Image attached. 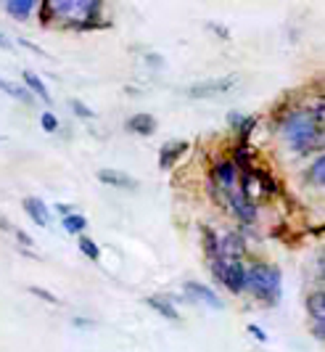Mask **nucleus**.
Segmentation results:
<instances>
[{"label":"nucleus","instance_id":"1","mask_svg":"<svg viewBox=\"0 0 325 352\" xmlns=\"http://www.w3.org/2000/svg\"><path fill=\"white\" fill-rule=\"evenodd\" d=\"M243 289L252 292L254 297L275 305V302L280 300V270L265 263L252 265L243 273Z\"/></svg>","mask_w":325,"mask_h":352},{"label":"nucleus","instance_id":"2","mask_svg":"<svg viewBox=\"0 0 325 352\" xmlns=\"http://www.w3.org/2000/svg\"><path fill=\"white\" fill-rule=\"evenodd\" d=\"M283 133H286V138H289L299 151H307L315 146V151L320 148V143H323V135H320V130L315 127L312 122V117H309L307 111H296V114H291L286 124H283Z\"/></svg>","mask_w":325,"mask_h":352},{"label":"nucleus","instance_id":"3","mask_svg":"<svg viewBox=\"0 0 325 352\" xmlns=\"http://www.w3.org/2000/svg\"><path fill=\"white\" fill-rule=\"evenodd\" d=\"M212 270H215L217 281L225 283L230 292H243V273H246V267L241 263H222V260H215V263H212Z\"/></svg>","mask_w":325,"mask_h":352},{"label":"nucleus","instance_id":"4","mask_svg":"<svg viewBox=\"0 0 325 352\" xmlns=\"http://www.w3.org/2000/svg\"><path fill=\"white\" fill-rule=\"evenodd\" d=\"M246 254V241L241 233H225L219 239V260L222 263H238Z\"/></svg>","mask_w":325,"mask_h":352},{"label":"nucleus","instance_id":"5","mask_svg":"<svg viewBox=\"0 0 325 352\" xmlns=\"http://www.w3.org/2000/svg\"><path fill=\"white\" fill-rule=\"evenodd\" d=\"M235 85V77H222V80H209V82H196L188 88L191 98H209V96H219L228 93Z\"/></svg>","mask_w":325,"mask_h":352},{"label":"nucleus","instance_id":"6","mask_svg":"<svg viewBox=\"0 0 325 352\" xmlns=\"http://www.w3.org/2000/svg\"><path fill=\"white\" fill-rule=\"evenodd\" d=\"M228 204L233 207L235 214H238L243 223H254V220H256V207H254V201L243 194V191L230 188V191H228Z\"/></svg>","mask_w":325,"mask_h":352},{"label":"nucleus","instance_id":"7","mask_svg":"<svg viewBox=\"0 0 325 352\" xmlns=\"http://www.w3.org/2000/svg\"><path fill=\"white\" fill-rule=\"evenodd\" d=\"M98 180L106 183V186H114V188H127V191L138 188V180L119 173V170H98Z\"/></svg>","mask_w":325,"mask_h":352},{"label":"nucleus","instance_id":"8","mask_svg":"<svg viewBox=\"0 0 325 352\" xmlns=\"http://www.w3.org/2000/svg\"><path fill=\"white\" fill-rule=\"evenodd\" d=\"M188 294H193L196 300H201V302H206V305H212L215 310H219L222 307V300L217 297L215 292L209 289V286H204V283H199V281H185V286H182Z\"/></svg>","mask_w":325,"mask_h":352},{"label":"nucleus","instance_id":"9","mask_svg":"<svg viewBox=\"0 0 325 352\" xmlns=\"http://www.w3.org/2000/svg\"><path fill=\"white\" fill-rule=\"evenodd\" d=\"M127 130L130 133H138V135H154L156 133V120L151 114L141 111V114H135V117L127 120Z\"/></svg>","mask_w":325,"mask_h":352},{"label":"nucleus","instance_id":"10","mask_svg":"<svg viewBox=\"0 0 325 352\" xmlns=\"http://www.w3.org/2000/svg\"><path fill=\"white\" fill-rule=\"evenodd\" d=\"M185 148H188V143L185 141L167 143V146L162 148V154H159V167H162V170H169V167H172L182 154H185Z\"/></svg>","mask_w":325,"mask_h":352},{"label":"nucleus","instance_id":"11","mask_svg":"<svg viewBox=\"0 0 325 352\" xmlns=\"http://www.w3.org/2000/svg\"><path fill=\"white\" fill-rule=\"evenodd\" d=\"M148 307H154L159 316H164L167 320H180V313H178V307L172 305L169 297H148Z\"/></svg>","mask_w":325,"mask_h":352},{"label":"nucleus","instance_id":"12","mask_svg":"<svg viewBox=\"0 0 325 352\" xmlns=\"http://www.w3.org/2000/svg\"><path fill=\"white\" fill-rule=\"evenodd\" d=\"M24 210H27V214L35 220L37 226H48V210H45V204L37 196H27L24 199Z\"/></svg>","mask_w":325,"mask_h":352},{"label":"nucleus","instance_id":"13","mask_svg":"<svg viewBox=\"0 0 325 352\" xmlns=\"http://www.w3.org/2000/svg\"><path fill=\"white\" fill-rule=\"evenodd\" d=\"M215 177L230 191V188H235V177H238V173H235V164L233 162H219L215 167Z\"/></svg>","mask_w":325,"mask_h":352},{"label":"nucleus","instance_id":"14","mask_svg":"<svg viewBox=\"0 0 325 352\" xmlns=\"http://www.w3.org/2000/svg\"><path fill=\"white\" fill-rule=\"evenodd\" d=\"M24 82H27V88L32 90L35 96H40L45 104H51V93H48V88L43 85V80L37 77L35 72H24Z\"/></svg>","mask_w":325,"mask_h":352},{"label":"nucleus","instance_id":"15","mask_svg":"<svg viewBox=\"0 0 325 352\" xmlns=\"http://www.w3.org/2000/svg\"><path fill=\"white\" fill-rule=\"evenodd\" d=\"M307 307H309V316L315 318V323H323L325 320V294L323 292L312 294V297L307 300Z\"/></svg>","mask_w":325,"mask_h":352},{"label":"nucleus","instance_id":"16","mask_svg":"<svg viewBox=\"0 0 325 352\" xmlns=\"http://www.w3.org/2000/svg\"><path fill=\"white\" fill-rule=\"evenodd\" d=\"M204 252H206V257L212 263L219 260V239H217V233L212 228H204Z\"/></svg>","mask_w":325,"mask_h":352},{"label":"nucleus","instance_id":"17","mask_svg":"<svg viewBox=\"0 0 325 352\" xmlns=\"http://www.w3.org/2000/svg\"><path fill=\"white\" fill-rule=\"evenodd\" d=\"M5 8H8V14H14L16 19H27L32 14L35 3H32V0H8Z\"/></svg>","mask_w":325,"mask_h":352},{"label":"nucleus","instance_id":"18","mask_svg":"<svg viewBox=\"0 0 325 352\" xmlns=\"http://www.w3.org/2000/svg\"><path fill=\"white\" fill-rule=\"evenodd\" d=\"M85 226H88V220H85L82 214H77V212L69 214V217H64V230H67V233H74V236H77V233L85 230Z\"/></svg>","mask_w":325,"mask_h":352},{"label":"nucleus","instance_id":"19","mask_svg":"<svg viewBox=\"0 0 325 352\" xmlns=\"http://www.w3.org/2000/svg\"><path fill=\"white\" fill-rule=\"evenodd\" d=\"M252 177H256V183H259V188H262V194H275L278 191V186H275V180L270 175H265L262 170H252Z\"/></svg>","mask_w":325,"mask_h":352},{"label":"nucleus","instance_id":"20","mask_svg":"<svg viewBox=\"0 0 325 352\" xmlns=\"http://www.w3.org/2000/svg\"><path fill=\"white\" fill-rule=\"evenodd\" d=\"M80 252H82L88 260H98V257H101V249H98V244H95V241H91L88 236H80Z\"/></svg>","mask_w":325,"mask_h":352},{"label":"nucleus","instance_id":"21","mask_svg":"<svg viewBox=\"0 0 325 352\" xmlns=\"http://www.w3.org/2000/svg\"><path fill=\"white\" fill-rule=\"evenodd\" d=\"M323 177H325V159L317 157L315 159V164L309 167V180H312L315 186H323Z\"/></svg>","mask_w":325,"mask_h":352},{"label":"nucleus","instance_id":"22","mask_svg":"<svg viewBox=\"0 0 325 352\" xmlns=\"http://www.w3.org/2000/svg\"><path fill=\"white\" fill-rule=\"evenodd\" d=\"M0 90H3V93H8V96H14V98H19V101H32V96H29L27 90L14 88V85H11V82H5L3 77H0Z\"/></svg>","mask_w":325,"mask_h":352},{"label":"nucleus","instance_id":"23","mask_svg":"<svg viewBox=\"0 0 325 352\" xmlns=\"http://www.w3.org/2000/svg\"><path fill=\"white\" fill-rule=\"evenodd\" d=\"M29 292H32L35 297H40V300H45L48 305H61V300H58L56 294H51L48 289H43V286H29Z\"/></svg>","mask_w":325,"mask_h":352},{"label":"nucleus","instance_id":"24","mask_svg":"<svg viewBox=\"0 0 325 352\" xmlns=\"http://www.w3.org/2000/svg\"><path fill=\"white\" fill-rule=\"evenodd\" d=\"M40 122H43V130H45V133H56V127H58V120H56L53 111H45V114L40 117Z\"/></svg>","mask_w":325,"mask_h":352},{"label":"nucleus","instance_id":"25","mask_svg":"<svg viewBox=\"0 0 325 352\" xmlns=\"http://www.w3.org/2000/svg\"><path fill=\"white\" fill-rule=\"evenodd\" d=\"M254 124H256V117H243V122L238 124V130H241V138H249V133L254 130Z\"/></svg>","mask_w":325,"mask_h":352},{"label":"nucleus","instance_id":"26","mask_svg":"<svg viewBox=\"0 0 325 352\" xmlns=\"http://www.w3.org/2000/svg\"><path fill=\"white\" fill-rule=\"evenodd\" d=\"M72 109H74V114H80V117H88V120H91V117H95V111H93V109H88L82 101H72Z\"/></svg>","mask_w":325,"mask_h":352},{"label":"nucleus","instance_id":"27","mask_svg":"<svg viewBox=\"0 0 325 352\" xmlns=\"http://www.w3.org/2000/svg\"><path fill=\"white\" fill-rule=\"evenodd\" d=\"M14 236H16V239L21 241V244H24V247H32V244H35V241H32V236H27L24 230H14Z\"/></svg>","mask_w":325,"mask_h":352},{"label":"nucleus","instance_id":"28","mask_svg":"<svg viewBox=\"0 0 325 352\" xmlns=\"http://www.w3.org/2000/svg\"><path fill=\"white\" fill-rule=\"evenodd\" d=\"M145 61H148L151 67H162L164 64V58L162 56H156V53H148V56H145Z\"/></svg>","mask_w":325,"mask_h":352},{"label":"nucleus","instance_id":"29","mask_svg":"<svg viewBox=\"0 0 325 352\" xmlns=\"http://www.w3.org/2000/svg\"><path fill=\"white\" fill-rule=\"evenodd\" d=\"M249 331H252L254 336H256V339H259V342H267V334H265V331H262V329H259V326H249Z\"/></svg>","mask_w":325,"mask_h":352},{"label":"nucleus","instance_id":"30","mask_svg":"<svg viewBox=\"0 0 325 352\" xmlns=\"http://www.w3.org/2000/svg\"><path fill=\"white\" fill-rule=\"evenodd\" d=\"M209 30H212V32H217V35L222 37V40H228V37H230V32H228L225 27H217V24H209Z\"/></svg>","mask_w":325,"mask_h":352},{"label":"nucleus","instance_id":"31","mask_svg":"<svg viewBox=\"0 0 325 352\" xmlns=\"http://www.w3.org/2000/svg\"><path fill=\"white\" fill-rule=\"evenodd\" d=\"M56 210L61 212V214H64V217H69V214H74V207H69V204H56Z\"/></svg>","mask_w":325,"mask_h":352},{"label":"nucleus","instance_id":"32","mask_svg":"<svg viewBox=\"0 0 325 352\" xmlns=\"http://www.w3.org/2000/svg\"><path fill=\"white\" fill-rule=\"evenodd\" d=\"M0 228H3V230H8V233H14V226H11L8 220H5V214H3V212H0Z\"/></svg>","mask_w":325,"mask_h":352},{"label":"nucleus","instance_id":"33","mask_svg":"<svg viewBox=\"0 0 325 352\" xmlns=\"http://www.w3.org/2000/svg\"><path fill=\"white\" fill-rule=\"evenodd\" d=\"M0 48H5V51H11V48H14V43L3 35V32H0Z\"/></svg>","mask_w":325,"mask_h":352},{"label":"nucleus","instance_id":"34","mask_svg":"<svg viewBox=\"0 0 325 352\" xmlns=\"http://www.w3.org/2000/svg\"><path fill=\"white\" fill-rule=\"evenodd\" d=\"M315 336H317V339H320V342H323V323H315Z\"/></svg>","mask_w":325,"mask_h":352},{"label":"nucleus","instance_id":"35","mask_svg":"<svg viewBox=\"0 0 325 352\" xmlns=\"http://www.w3.org/2000/svg\"><path fill=\"white\" fill-rule=\"evenodd\" d=\"M230 122H233L235 127H238V124L243 122V117H241V114H230Z\"/></svg>","mask_w":325,"mask_h":352}]
</instances>
